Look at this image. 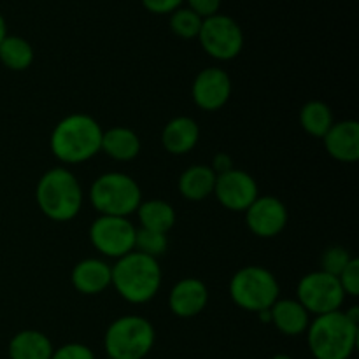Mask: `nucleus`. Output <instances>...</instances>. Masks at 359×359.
<instances>
[{"instance_id": "f257e3e1", "label": "nucleus", "mask_w": 359, "mask_h": 359, "mask_svg": "<svg viewBox=\"0 0 359 359\" xmlns=\"http://www.w3.org/2000/svg\"><path fill=\"white\" fill-rule=\"evenodd\" d=\"M104 130L88 114L65 116L51 133V151L62 163L76 165L91 160L102 147Z\"/></svg>"}, {"instance_id": "f03ea898", "label": "nucleus", "mask_w": 359, "mask_h": 359, "mask_svg": "<svg viewBox=\"0 0 359 359\" xmlns=\"http://www.w3.org/2000/svg\"><path fill=\"white\" fill-rule=\"evenodd\" d=\"M111 286L130 304H146L160 291V263L139 251L128 252L111 266Z\"/></svg>"}, {"instance_id": "7ed1b4c3", "label": "nucleus", "mask_w": 359, "mask_h": 359, "mask_svg": "<svg viewBox=\"0 0 359 359\" xmlns=\"http://www.w3.org/2000/svg\"><path fill=\"white\" fill-rule=\"evenodd\" d=\"M359 328L346 312L316 316L307 328L309 351L314 359H349L358 346Z\"/></svg>"}, {"instance_id": "20e7f679", "label": "nucleus", "mask_w": 359, "mask_h": 359, "mask_svg": "<svg viewBox=\"0 0 359 359\" xmlns=\"http://www.w3.org/2000/svg\"><path fill=\"white\" fill-rule=\"evenodd\" d=\"M35 198L44 216L65 223L79 214L83 207V189L69 168L56 167L39 179Z\"/></svg>"}, {"instance_id": "39448f33", "label": "nucleus", "mask_w": 359, "mask_h": 359, "mask_svg": "<svg viewBox=\"0 0 359 359\" xmlns=\"http://www.w3.org/2000/svg\"><path fill=\"white\" fill-rule=\"evenodd\" d=\"M156 342L154 326L142 316H123L105 330L104 349L109 359H144Z\"/></svg>"}, {"instance_id": "423d86ee", "label": "nucleus", "mask_w": 359, "mask_h": 359, "mask_svg": "<svg viewBox=\"0 0 359 359\" xmlns=\"http://www.w3.org/2000/svg\"><path fill=\"white\" fill-rule=\"evenodd\" d=\"M90 200L100 216L128 217L137 212L142 202V191L137 181L123 172H107L93 182Z\"/></svg>"}, {"instance_id": "0eeeda50", "label": "nucleus", "mask_w": 359, "mask_h": 359, "mask_svg": "<svg viewBox=\"0 0 359 359\" xmlns=\"http://www.w3.org/2000/svg\"><path fill=\"white\" fill-rule=\"evenodd\" d=\"M279 293L276 276L258 265L244 266L230 280V297L242 311L256 314L269 311L279 300Z\"/></svg>"}, {"instance_id": "6e6552de", "label": "nucleus", "mask_w": 359, "mask_h": 359, "mask_svg": "<svg viewBox=\"0 0 359 359\" xmlns=\"http://www.w3.org/2000/svg\"><path fill=\"white\" fill-rule=\"evenodd\" d=\"M196 39L200 41L203 51L219 62H230L237 58L244 49V32L241 25L231 16L221 13L203 18Z\"/></svg>"}, {"instance_id": "1a4fd4ad", "label": "nucleus", "mask_w": 359, "mask_h": 359, "mask_svg": "<svg viewBox=\"0 0 359 359\" xmlns=\"http://www.w3.org/2000/svg\"><path fill=\"white\" fill-rule=\"evenodd\" d=\"M297 297L302 307L309 314L323 316L340 311L346 293L339 283V277L323 270L311 272L300 279L297 286Z\"/></svg>"}, {"instance_id": "9d476101", "label": "nucleus", "mask_w": 359, "mask_h": 359, "mask_svg": "<svg viewBox=\"0 0 359 359\" xmlns=\"http://www.w3.org/2000/svg\"><path fill=\"white\" fill-rule=\"evenodd\" d=\"M135 233L128 217L100 216L91 224L90 241L100 255L119 259L135 249Z\"/></svg>"}, {"instance_id": "9b49d317", "label": "nucleus", "mask_w": 359, "mask_h": 359, "mask_svg": "<svg viewBox=\"0 0 359 359\" xmlns=\"http://www.w3.org/2000/svg\"><path fill=\"white\" fill-rule=\"evenodd\" d=\"M214 195L224 209L233 210V212H245L249 205L258 198L259 191L251 174L231 168L226 174L216 177Z\"/></svg>"}, {"instance_id": "f8f14e48", "label": "nucleus", "mask_w": 359, "mask_h": 359, "mask_svg": "<svg viewBox=\"0 0 359 359\" xmlns=\"http://www.w3.org/2000/svg\"><path fill=\"white\" fill-rule=\"evenodd\" d=\"M245 224L256 237H277L287 224V209L279 198L262 195L245 210Z\"/></svg>"}, {"instance_id": "ddd939ff", "label": "nucleus", "mask_w": 359, "mask_h": 359, "mask_svg": "<svg viewBox=\"0 0 359 359\" xmlns=\"http://www.w3.org/2000/svg\"><path fill=\"white\" fill-rule=\"evenodd\" d=\"M231 79L219 67H209L198 72L191 86L193 102L203 111H219L231 97Z\"/></svg>"}, {"instance_id": "4468645a", "label": "nucleus", "mask_w": 359, "mask_h": 359, "mask_svg": "<svg viewBox=\"0 0 359 359\" xmlns=\"http://www.w3.org/2000/svg\"><path fill=\"white\" fill-rule=\"evenodd\" d=\"M209 302V290L196 277H184L172 287L168 294V307L177 318L188 319L198 316Z\"/></svg>"}, {"instance_id": "2eb2a0df", "label": "nucleus", "mask_w": 359, "mask_h": 359, "mask_svg": "<svg viewBox=\"0 0 359 359\" xmlns=\"http://www.w3.org/2000/svg\"><path fill=\"white\" fill-rule=\"evenodd\" d=\"M323 140L333 160L342 163H354L359 160V125L354 119L333 123Z\"/></svg>"}, {"instance_id": "dca6fc26", "label": "nucleus", "mask_w": 359, "mask_h": 359, "mask_svg": "<svg viewBox=\"0 0 359 359\" xmlns=\"http://www.w3.org/2000/svg\"><path fill=\"white\" fill-rule=\"evenodd\" d=\"M72 286L83 294H100L111 286V266L97 258L76 263L70 273Z\"/></svg>"}, {"instance_id": "f3484780", "label": "nucleus", "mask_w": 359, "mask_h": 359, "mask_svg": "<svg viewBox=\"0 0 359 359\" xmlns=\"http://www.w3.org/2000/svg\"><path fill=\"white\" fill-rule=\"evenodd\" d=\"M200 128L195 119L188 116H177L165 125L161 132V144L170 154L181 156L189 153L198 144Z\"/></svg>"}, {"instance_id": "a211bd4d", "label": "nucleus", "mask_w": 359, "mask_h": 359, "mask_svg": "<svg viewBox=\"0 0 359 359\" xmlns=\"http://www.w3.org/2000/svg\"><path fill=\"white\" fill-rule=\"evenodd\" d=\"M270 323L283 335L298 337L307 332L311 318L298 300H277L270 307Z\"/></svg>"}, {"instance_id": "6ab92c4d", "label": "nucleus", "mask_w": 359, "mask_h": 359, "mask_svg": "<svg viewBox=\"0 0 359 359\" xmlns=\"http://www.w3.org/2000/svg\"><path fill=\"white\" fill-rule=\"evenodd\" d=\"M53 342L37 330H23L11 339L7 353L9 359H51Z\"/></svg>"}, {"instance_id": "aec40b11", "label": "nucleus", "mask_w": 359, "mask_h": 359, "mask_svg": "<svg viewBox=\"0 0 359 359\" xmlns=\"http://www.w3.org/2000/svg\"><path fill=\"white\" fill-rule=\"evenodd\" d=\"M100 151L116 161H130L139 156L140 139L126 126H112L102 135Z\"/></svg>"}, {"instance_id": "412c9836", "label": "nucleus", "mask_w": 359, "mask_h": 359, "mask_svg": "<svg viewBox=\"0 0 359 359\" xmlns=\"http://www.w3.org/2000/svg\"><path fill=\"white\" fill-rule=\"evenodd\" d=\"M214 170L207 165H193L186 168L179 177V191L186 200L200 202L207 196L214 195V186H216Z\"/></svg>"}, {"instance_id": "4be33fe9", "label": "nucleus", "mask_w": 359, "mask_h": 359, "mask_svg": "<svg viewBox=\"0 0 359 359\" xmlns=\"http://www.w3.org/2000/svg\"><path fill=\"white\" fill-rule=\"evenodd\" d=\"M140 228L151 231H160L168 233L175 224V210L165 200H149V202H140L137 209Z\"/></svg>"}, {"instance_id": "5701e85b", "label": "nucleus", "mask_w": 359, "mask_h": 359, "mask_svg": "<svg viewBox=\"0 0 359 359\" xmlns=\"http://www.w3.org/2000/svg\"><path fill=\"white\" fill-rule=\"evenodd\" d=\"M34 48L27 39L7 34L0 42V62L4 63L6 69L21 72L34 63Z\"/></svg>"}, {"instance_id": "b1692460", "label": "nucleus", "mask_w": 359, "mask_h": 359, "mask_svg": "<svg viewBox=\"0 0 359 359\" xmlns=\"http://www.w3.org/2000/svg\"><path fill=\"white\" fill-rule=\"evenodd\" d=\"M333 112L325 102L311 100L300 109V125L309 135L323 139L333 125Z\"/></svg>"}, {"instance_id": "393cba45", "label": "nucleus", "mask_w": 359, "mask_h": 359, "mask_svg": "<svg viewBox=\"0 0 359 359\" xmlns=\"http://www.w3.org/2000/svg\"><path fill=\"white\" fill-rule=\"evenodd\" d=\"M203 18H200L189 7H179L170 14V30L181 39H196L202 28Z\"/></svg>"}, {"instance_id": "a878e982", "label": "nucleus", "mask_w": 359, "mask_h": 359, "mask_svg": "<svg viewBox=\"0 0 359 359\" xmlns=\"http://www.w3.org/2000/svg\"><path fill=\"white\" fill-rule=\"evenodd\" d=\"M167 248H168L167 233L144 230V228H139V230H137L135 249H133V251H139L142 252V255L158 259V256L165 255Z\"/></svg>"}, {"instance_id": "bb28decb", "label": "nucleus", "mask_w": 359, "mask_h": 359, "mask_svg": "<svg viewBox=\"0 0 359 359\" xmlns=\"http://www.w3.org/2000/svg\"><path fill=\"white\" fill-rule=\"evenodd\" d=\"M351 259H353V256L349 255V251H347L346 248H342V245H332V248H328L323 252L321 270L323 272L339 277L340 272L346 269L347 263H349Z\"/></svg>"}, {"instance_id": "cd10ccee", "label": "nucleus", "mask_w": 359, "mask_h": 359, "mask_svg": "<svg viewBox=\"0 0 359 359\" xmlns=\"http://www.w3.org/2000/svg\"><path fill=\"white\" fill-rule=\"evenodd\" d=\"M339 283L342 286L344 293L349 297H358L359 294V259L354 258L347 263L346 269L340 272Z\"/></svg>"}, {"instance_id": "c85d7f7f", "label": "nucleus", "mask_w": 359, "mask_h": 359, "mask_svg": "<svg viewBox=\"0 0 359 359\" xmlns=\"http://www.w3.org/2000/svg\"><path fill=\"white\" fill-rule=\"evenodd\" d=\"M51 359H97L88 346L79 342H70L53 351Z\"/></svg>"}, {"instance_id": "c756f323", "label": "nucleus", "mask_w": 359, "mask_h": 359, "mask_svg": "<svg viewBox=\"0 0 359 359\" xmlns=\"http://www.w3.org/2000/svg\"><path fill=\"white\" fill-rule=\"evenodd\" d=\"M144 9L153 14H172L182 6L184 0H140Z\"/></svg>"}, {"instance_id": "7c9ffc66", "label": "nucleus", "mask_w": 359, "mask_h": 359, "mask_svg": "<svg viewBox=\"0 0 359 359\" xmlns=\"http://www.w3.org/2000/svg\"><path fill=\"white\" fill-rule=\"evenodd\" d=\"M188 7L195 11L200 18H209L219 13L221 0H186Z\"/></svg>"}, {"instance_id": "2f4dec72", "label": "nucleus", "mask_w": 359, "mask_h": 359, "mask_svg": "<svg viewBox=\"0 0 359 359\" xmlns=\"http://www.w3.org/2000/svg\"><path fill=\"white\" fill-rule=\"evenodd\" d=\"M210 168L214 170V174L216 175H221V174H226V172H230L233 167V160H231L230 154L226 153H217L216 156H214L212 160V165H210Z\"/></svg>"}, {"instance_id": "473e14b6", "label": "nucleus", "mask_w": 359, "mask_h": 359, "mask_svg": "<svg viewBox=\"0 0 359 359\" xmlns=\"http://www.w3.org/2000/svg\"><path fill=\"white\" fill-rule=\"evenodd\" d=\"M6 35H7V25H6V20H4L2 13H0V42L4 41Z\"/></svg>"}, {"instance_id": "72a5a7b5", "label": "nucleus", "mask_w": 359, "mask_h": 359, "mask_svg": "<svg viewBox=\"0 0 359 359\" xmlns=\"http://www.w3.org/2000/svg\"><path fill=\"white\" fill-rule=\"evenodd\" d=\"M270 359H293V358L287 356V354H276V356H272Z\"/></svg>"}]
</instances>
